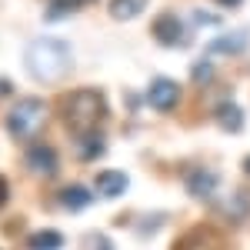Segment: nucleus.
I'll use <instances>...</instances> for the list:
<instances>
[{
	"instance_id": "1a4fd4ad",
	"label": "nucleus",
	"mask_w": 250,
	"mask_h": 250,
	"mask_svg": "<svg viewBox=\"0 0 250 250\" xmlns=\"http://www.w3.org/2000/svg\"><path fill=\"white\" fill-rule=\"evenodd\" d=\"M217 124H220L224 130L237 134V130L244 127V110H240L237 104H230V100H224V104L217 107Z\"/></svg>"
},
{
	"instance_id": "6ab92c4d",
	"label": "nucleus",
	"mask_w": 250,
	"mask_h": 250,
	"mask_svg": "<svg viewBox=\"0 0 250 250\" xmlns=\"http://www.w3.org/2000/svg\"><path fill=\"white\" fill-rule=\"evenodd\" d=\"M217 3H224V7H237L240 0H217Z\"/></svg>"
},
{
	"instance_id": "f8f14e48",
	"label": "nucleus",
	"mask_w": 250,
	"mask_h": 250,
	"mask_svg": "<svg viewBox=\"0 0 250 250\" xmlns=\"http://www.w3.org/2000/svg\"><path fill=\"white\" fill-rule=\"evenodd\" d=\"M147 7V0H110V14L117 20H130Z\"/></svg>"
},
{
	"instance_id": "dca6fc26",
	"label": "nucleus",
	"mask_w": 250,
	"mask_h": 250,
	"mask_svg": "<svg viewBox=\"0 0 250 250\" xmlns=\"http://www.w3.org/2000/svg\"><path fill=\"white\" fill-rule=\"evenodd\" d=\"M244 37H227V40H220V43H213V50H224V54H237L244 43H240Z\"/></svg>"
},
{
	"instance_id": "9b49d317",
	"label": "nucleus",
	"mask_w": 250,
	"mask_h": 250,
	"mask_svg": "<svg viewBox=\"0 0 250 250\" xmlns=\"http://www.w3.org/2000/svg\"><path fill=\"white\" fill-rule=\"evenodd\" d=\"M77 154H80V160H97V157L104 154V137L97 134V130H87L77 144Z\"/></svg>"
},
{
	"instance_id": "ddd939ff",
	"label": "nucleus",
	"mask_w": 250,
	"mask_h": 250,
	"mask_svg": "<svg viewBox=\"0 0 250 250\" xmlns=\"http://www.w3.org/2000/svg\"><path fill=\"white\" fill-rule=\"evenodd\" d=\"M63 247V237L57 230H37L30 237V250H60Z\"/></svg>"
},
{
	"instance_id": "f03ea898",
	"label": "nucleus",
	"mask_w": 250,
	"mask_h": 250,
	"mask_svg": "<svg viewBox=\"0 0 250 250\" xmlns=\"http://www.w3.org/2000/svg\"><path fill=\"white\" fill-rule=\"evenodd\" d=\"M63 120L74 127V130H94V124L104 117V100L97 90H74V94L63 97V107H60Z\"/></svg>"
},
{
	"instance_id": "f3484780",
	"label": "nucleus",
	"mask_w": 250,
	"mask_h": 250,
	"mask_svg": "<svg viewBox=\"0 0 250 250\" xmlns=\"http://www.w3.org/2000/svg\"><path fill=\"white\" fill-rule=\"evenodd\" d=\"M193 77H197V83H207V80H210V63H207V60H204V63H197Z\"/></svg>"
},
{
	"instance_id": "423d86ee",
	"label": "nucleus",
	"mask_w": 250,
	"mask_h": 250,
	"mask_svg": "<svg viewBox=\"0 0 250 250\" xmlns=\"http://www.w3.org/2000/svg\"><path fill=\"white\" fill-rule=\"evenodd\" d=\"M154 37L160 43H167V47H177L180 40H184V23L173 17V14H164V17L154 23Z\"/></svg>"
},
{
	"instance_id": "2eb2a0df",
	"label": "nucleus",
	"mask_w": 250,
	"mask_h": 250,
	"mask_svg": "<svg viewBox=\"0 0 250 250\" xmlns=\"http://www.w3.org/2000/svg\"><path fill=\"white\" fill-rule=\"evenodd\" d=\"M83 0H54V7H50V17L57 20L60 14H67V10H74V7H80Z\"/></svg>"
},
{
	"instance_id": "f257e3e1",
	"label": "nucleus",
	"mask_w": 250,
	"mask_h": 250,
	"mask_svg": "<svg viewBox=\"0 0 250 250\" xmlns=\"http://www.w3.org/2000/svg\"><path fill=\"white\" fill-rule=\"evenodd\" d=\"M74 67V57H70V47L63 40L54 37H40L27 47V70L40 80V83H54V80L67 77Z\"/></svg>"
},
{
	"instance_id": "39448f33",
	"label": "nucleus",
	"mask_w": 250,
	"mask_h": 250,
	"mask_svg": "<svg viewBox=\"0 0 250 250\" xmlns=\"http://www.w3.org/2000/svg\"><path fill=\"white\" fill-rule=\"evenodd\" d=\"M27 167L37 170V173H43V177H50V173H57V154H54L50 147L37 144V147L27 150Z\"/></svg>"
},
{
	"instance_id": "6e6552de",
	"label": "nucleus",
	"mask_w": 250,
	"mask_h": 250,
	"mask_svg": "<svg viewBox=\"0 0 250 250\" xmlns=\"http://www.w3.org/2000/svg\"><path fill=\"white\" fill-rule=\"evenodd\" d=\"M124 190H127V177L120 170H107L97 177V193L100 197H120Z\"/></svg>"
},
{
	"instance_id": "20e7f679",
	"label": "nucleus",
	"mask_w": 250,
	"mask_h": 250,
	"mask_svg": "<svg viewBox=\"0 0 250 250\" xmlns=\"http://www.w3.org/2000/svg\"><path fill=\"white\" fill-rule=\"evenodd\" d=\"M177 100H180V87L167 77H157L154 83H150V90H147V104H150L154 110H173Z\"/></svg>"
},
{
	"instance_id": "9d476101",
	"label": "nucleus",
	"mask_w": 250,
	"mask_h": 250,
	"mask_svg": "<svg viewBox=\"0 0 250 250\" xmlns=\"http://www.w3.org/2000/svg\"><path fill=\"white\" fill-rule=\"evenodd\" d=\"M60 204H63L67 210H83V207H90V190L80 187V184L63 187V190H60Z\"/></svg>"
},
{
	"instance_id": "7ed1b4c3",
	"label": "nucleus",
	"mask_w": 250,
	"mask_h": 250,
	"mask_svg": "<svg viewBox=\"0 0 250 250\" xmlns=\"http://www.w3.org/2000/svg\"><path fill=\"white\" fill-rule=\"evenodd\" d=\"M43 120H47V107L40 104V100H20L17 107L7 114V130L23 140V137H34L43 127Z\"/></svg>"
},
{
	"instance_id": "aec40b11",
	"label": "nucleus",
	"mask_w": 250,
	"mask_h": 250,
	"mask_svg": "<svg viewBox=\"0 0 250 250\" xmlns=\"http://www.w3.org/2000/svg\"><path fill=\"white\" fill-rule=\"evenodd\" d=\"M244 170H247V173H250V157H247V160H244Z\"/></svg>"
},
{
	"instance_id": "0eeeda50",
	"label": "nucleus",
	"mask_w": 250,
	"mask_h": 250,
	"mask_svg": "<svg viewBox=\"0 0 250 250\" xmlns=\"http://www.w3.org/2000/svg\"><path fill=\"white\" fill-rule=\"evenodd\" d=\"M217 187H220V177L210 173V170H193L190 177H187V190H190L193 197H210Z\"/></svg>"
},
{
	"instance_id": "4468645a",
	"label": "nucleus",
	"mask_w": 250,
	"mask_h": 250,
	"mask_svg": "<svg viewBox=\"0 0 250 250\" xmlns=\"http://www.w3.org/2000/svg\"><path fill=\"white\" fill-rule=\"evenodd\" d=\"M80 250H114V244H110V237H107V233L94 230V233H87V237L80 240Z\"/></svg>"
},
{
	"instance_id": "a211bd4d",
	"label": "nucleus",
	"mask_w": 250,
	"mask_h": 250,
	"mask_svg": "<svg viewBox=\"0 0 250 250\" xmlns=\"http://www.w3.org/2000/svg\"><path fill=\"white\" fill-rule=\"evenodd\" d=\"M7 197H10V187H7V180L0 177V204H7Z\"/></svg>"
}]
</instances>
